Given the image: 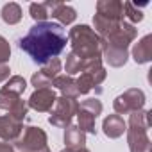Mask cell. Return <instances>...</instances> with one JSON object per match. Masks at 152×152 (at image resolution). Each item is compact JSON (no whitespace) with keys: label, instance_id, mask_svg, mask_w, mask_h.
<instances>
[{"label":"cell","instance_id":"6da1fadb","mask_svg":"<svg viewBox=\"0 0 152 152\" xmlns=\"http://www.w3.org/2000/svg\"><path fill=\"white\" fill-rule=\"evenodd\" d=\"M68 43L66 31L56 22H38L20 39V48L38 64L57 57Z\"/></svg>","mask_w":152,"mask_h":152},{"label":"cell","instance_id":"7a4b0ae2","mask_svg":"<svg viewBox=\"0 0 152 152\" xmlns=\"http://www.w3.org/2000/svg\"><path fill=\"white\" fill-rule=\"evenodd\" d=\"M152 113L140 109L129 115V124L125 129L127 134V145L131 152H150L152 143L148 138V129L152 127Z\"/></svg>","mask_w":152,"mask_h":152},{"label":"cell","instance_id":"3957f363","mask_svg":"<svg viewBox=\"0 0 152 152\" xmlns=\"http://www.w3.org/2000/svg\"><path fill=\"white\" fill-rule=\"evenodd\" d=\"M66 38L72 45V52L77 57H81L83 61L102 57V54H100V38L90 25L83 23V25L72 27Z\"/></svg>","mask_w":152,"mask_h":152},{"label":"cell","instance_id":"277c9868","mask_svg":"<svg viewBox=\"0 0 152 152\" xmlns=\"http://www.w3.org/2000/svg\"><path fill=\"white\" fill-rule=\"evenodd\" d=\"M106 68L102 64V57L99 59H90V61H84V66L81 70V77L75 81L77 83V91L79 95H86L90 93L95 86L102 84L104 79H106Z\"/></svg>","mask_w":152,"mask_h":152},{"label":"cell","instance_id":"5b68a950","mask_svg":"<svg viewBox=\"0 0 152 152\" xmlns=\"http://www.w3.org/2000/svg\"><path fill=\"white\" fill-rule=\"evenodd\" d=\"M79 111V102L77 99H70V97H57L54 107L50 109V116H48V124L59 129H66L68 125H72L73 116Z\"/></svg>","mask_w":152,"mask_h":152},{"label":"cell","instance_id":"8992f818","mask_svg":"<svg viewBox=\"0 0 152 152\" xmlns=\"http://www.w3.org/2000/svg\"><path fill=\"white\" fill-rule=\"evenodd\" d=\"M15 150L16 152H41L47 148V132L41 127H23L22 136L15 141Z\"/></svg>","mask_w":152,"mask_h":152},{"label":"cell","instance_id":"52a82bcc","mask_svg":"<svg viewBox=\"0 0 152 152\" xmlns=\"http://www.w3.org/2000/svg\"><path fill=\"white\" fill-rule=\"evenodd\" d=\"M136 36H138V29L132 23H129V22L124 20L116 29H113L111 32H107L106 36L100 38V45L129 50V45L136 39Z\"/></svg>","mask_w":152,"mask_h":152},{"label":"cell","instance_id":"ba28073f","mask_svg":"<svg viewBox=\"0 0 152 152\" xmlns=\"http://www.w3.org/2000/svg\"><path fill=\"white\" fill-rule=\"evenodd\" d=\"M143 106H145V93L140 88H129L113 100L116 115H131L134 111L143 109Z\"/></svg>","mask_w":152,"mask_h":152},{"label":"cell","instance_id":"9c48e42d","mask_svg":"<svg viewBox=\"0 0 152 152\" xmlns=\"http://www.w3.org/2000/svg\"><path fill=\"white\" fill-rule=\"evenodd\" d=\"M0 109L6 111V113H7L9 116H13L15 120L23 122L25 116H27L29 106H27V100H23L22 97L0 90Z\"/></svg>","mask_w":152,"mask_h":152},{"label":"cell","instance_id":"30bf717a","mask_svg":"<svg viewBox=\"0 0 152 152\" xmlns=\"http://www.w3.org/2000/svg\"><path fill=\"white\" fill-rule=\"evenodd\" d=\"M56 91L52 88H41V90H34L32 95L27 100V106L38 113H47L54 107L56 104Z\"/></svg>","mask_w":152,"mask_h":152},{"label":"cell","instance_id":"8fae6325","mask_svg":"<svg viewBox=\"0 0 152 152\" xmlns=\"http://www.w3.org/2000/svg\"><path fill=\"white\" fill-rule=\"evenodd\" d=\"M23 132V122L15 120L9 115H0V141L15 143Z\"/></svg>","mask_w":152,"mask_h":152},{"label":"cell","instance_id":"7c38bea8","mask_svg":"<svg viewBox=\"0 0 152 152\" xmlns=\"http://www.w3.org/2000/svg\"><path fill=\"white\" fill-rule=\"evenodd\" d=\"M47 6H48V11H50L48 16H52L54 20H57L61 27H63V25L73 23L75 18H77V13H75V9H73L72 6H68V4L56 2V0H48Z\"/></svg>","mask_w":152,"mask_h":152},{"label":"cell","instance_id":"4fadbf2b","mask_svg":"<svg viewBox=\"0 0 152 152\" xmlns=\"http://www.w3.org/2000/svg\"><path fill=\"white\" fill-rule=\"evenodd\" d=\"M95 15L107 18V20L122 22V20H125L124 18V2H120V0H99Z\"/></svg>","mask_w":152,"mask_h":152},{"label":"cell","instance_id":"5bb4252c","mask_svg":"<svg viewBox=\"0 0 152 152\" xmlns=\"http://www.w3.org/2000/svg\"><path fill=\"white\" fill-rule=\"evenodd\" d=\"M132 59L138 64H145L152 61V34L143 36L138 43L132 47Z\"/></svg>","mask_w":152,"mask_h":152},{"label":"cell","instance_id":"9a60e30c","mask_svg":"<svg viewBox=\"0 0 152 152\" xmlns=\"http://www.w3.org/2000/svg\"><path fill=\"white\" fill-rule=\"evenodd\" d=\"M100 54H102V59L113 66V68H122L127 59H129V50H124V48H115V47H104L100 45Z\"/></svg>","mask_w":152,"mask_h":152},{"label":"cell","instance_id":"2e32d148","mask_svg":"<svg viewBox=\"0 0 152 152\" xmlns=\"http://www.w3.org/2000/svg\"><path fill=\"white\" fill-rule=\"evenodd\" d=\"M125 129H127V124L124 122V118H122L120 115H109V116H106L104 122H102V131H104V134H106L107 138H111V140H116V138L124 136Z\"/></svg>","mask_w":152,"mask_h":152},{"label":"cell","instance_id":"e0dca14e","mask_svg":"<svg viewBox=\"0 0 152 152\" xmlns=\"http://www.w3.org/2000/svg\"><path fill=\"white\" fill-rule=\"evenodd\" d=\"M63 140H64L66 148H70V150H77V148H83L86 145V134L77 125H68L64 129Z\"/></svg>","mask_w":152,"mask_h":152},{"label":"cell","instance_id":"ac0fdd59","mask_svg":"<svg viewBox=\"0 0 152 152\" xmlns=\"http://www.w3.org/2000/svg\"><path fill=\"white\" fill-rule=\"evenodd\" d=\"M52 86H56L61 91V97H70V99H77L79 91H77V83L70 75H57L52 81Z\"/></svg>","mask_w":152,"mask_h":152},{"label":"cell","instance_id":"d6986e66","mask_svg":"<svg viewBox=\"0 0 152 152\" xmlns=\"http://www.w3.org/2000/svg\"><path fill=\"white\" fill-rule=\"evenodd\" d=\"M0 16H2L4 23L7 25H16L20 20H22V7L16 4V2H9L2 7L0 11Z\"/></svg>","mask_w":152,"mask_h":152},{"label":"cell","instance_id":"ffe728a7","mask_svg":"<svg viewBox=\"0 0 152 152\" xmlns=\"http://www.w3.org/2000/svg\"><path fill=\"white\" fill-rule=\"evenodd\" d=\"M25 90H27V81L22 77V75H11L9 81L6 83V86L2 88V91L13 93V95H18V97H22Z\"/></svg>","mask_w":152,"mask_h":152},{"label":"cell","instance_id":"44dd1931","mask_svg":"<svg viewBox=\"0 0 152 152\" xmlns=\"http://www.w3.org/2000/svg\"><path fill=\"white\" fill-rule=\"evenodd\" d=\"M95 116L79 109L77 111V127L84 132V134H95Z\"/></svg>","mask_w":152,"mask_h":152},{"label":"cell","instance_id":"7402d4cb","mask_svg":"<svg viewBox=\"0 0 152 152\" xmlns=\"http://www.w3.org/2000/svg\"><path fill=\"white\" fill-rule=\"evenodd\" d=\"M83 66H84V61L81 59V57H77L72 50L66 54V63H64V70H66V75H75V73H81V70H83Z\"/></svg>","mask_w":152,"mask_h":152},{"label":"cell","instance_id":"603a6c76","mask_svg":"<svg viewBox=\"0 0 152 152\" xmlns=\"http://www.w3.org/2000/svg\"><path fill=\"white\" fill-rule=\"evenodd\" d=\"M29 13H31L32 20H34L36 23H38V22H47V18H48V15H50L47 2H34V4H31V6H29Z\"/></svg>","mask_w":152,"mask_h":152},{"label":"cell","instance_id":"cb8c5ba5","mask_svg":"<svg viewBox=\"0 0 152 152\" xmlns=\"http://www.w3.org/2000/svg\"><path fill=\"white\" fill-rule=\"evenodd\" d=\"M124 18H125V22H129V23L134 25V23H138V22L143 20V13H141V9H138L136 4L124 2Z\"/></svg>","mask_w":152,"mask_h":152},{"label":"cell","instance_id":"d4e9b609","mask_svg":"<svg viewBox=\"0 0 152 152\" xmlns=\"http://www.w3.org/2000/svg\"><path fill=\"white\" fill-rule=\"evenodd\" d=\"M39 72H41L43 75H47L50 81H54L57 75H59V72H61V59H59V57H54V59L47 61V63L41 66Z\"/></svg>","mask_w":152,"mask_h":152},{"label":"cell","instance_id":"484cf974","mask_svg":"<svg viewBox=\"0 0 152 152\" xmlns=\"http://www.w3.org/2000/svg\"><path fill=\"white\" fill-rule=\"evenodd\" d=\"M79 109H83V111H86V113H90L97 118L102 113V102L99 99H86L79 104Z\"/></svg>","mask_w":152,"mask_h":152},{"label":"cell","instance_id":"4316f807","mask_svg":"<svg viewBox=\"0 0 152 152\" xmlns=\"http://www.w3.org/2000/svg\"><path fill=\"white\" fill-rule=\"evenodd\" d=\"M31 84L36 90H41V88H50L52 86V81L47 77V75H43L41 72H36L32 77H31Z\"/></svg>","mask_w":152,"mask_h":152},{"label":"cell","instance_id":"83f0119b","mask_svg":"<svg viewBox=\"0 0 152 152\" xmlns=\"http://www.w3.org/2000/svg\"><path fill=\"white\" fill-rule=\"evenodd\" d=\"M9 57H11V45L2 34H0V64H7Z\"/></svg>","mask_w":152,"mask_h":152},{"label":"cell","instance_id":"f1b7e54d","mask_svg":"<svg viewBox=\"0 0 152 152\" xmlns=\"http://www.w3.org/2000/svg\"><path fill=\"white\" fill-rule=\"evenodd\" d=\"M11 77V68L7 64H0V83H4Z\"/></svg>","mask_w":152,"mask_h":152},{"label":"cell","instance_id":"f546056e","mask_svg":"<svg viewBox=\"0 0 152 152\" xmlns=\"http://www.w3.org/2000/svg\"><path fill=\"white\" fill-rule=\"evenodd\" d=\"M0 152H16L13 145L6 143V141H0Z\"/></svg>","mask_w":152,"mask_h":152},{"label":"cell","instance_id":"4dcf8cb0","mask_svg":"<svg viewBox=\"0 0 152 152\" xmlns=\"http://www.w3.org/2000/svg\"><path fill=\"white\" fill-rule=\"evenodd\" d=\"M73 152H90L86 147H83V148H77V150H73Z\"/></svg>","mask_w":152,"mask_h":152},{"label":"cell","instance_id":"1f68e13d","mask_svg":"<svg viewBox=\"0 0 152 152\" xmlns=\"http://www.w3.org/2000/svg\"><path fill=\"white\" fill-rule=\"evenodd\" d=\"M59 152H73V150H70V148H63V150H59Z\"/></svg>","mask_w":152,"mask_h":152},{"label":"cell","instance_id":"d6a6232c","mask_svg":"<svg viewBox=\"0 0 152 152\" xmlns=\"http://www.w3.org/2000/svg\"><path fill=\"white\" fill-rule=\"evenodd\" d=\"M41 152H50V148H48V147H47V148H45V150H41Z\"/></svg>","mask_w":152,"mask_h":152}]
</instances>
